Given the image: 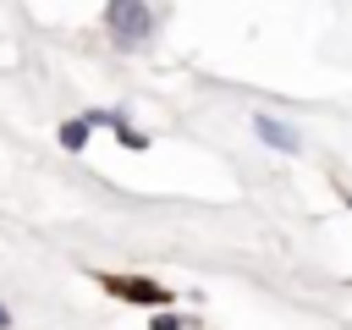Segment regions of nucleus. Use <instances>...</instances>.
Masks as SVG:
<instances>
[{
    "label": "nucleus",
    "mask_w": 352,
    "mask_h": 330,
    "mask_svg": "<svg viewBox=\"0 0 352 330\" xmlns=\"http://www.w3.org/2000/svg\"><path fill=\"white\" fill-rule=\"evenodd\" d=\"M253 132H258V143H270V148H280V154H297V143H302V138H297L286 121H275V116H258Z\"/></svg>",
    "instance_id": "3"
},
{
    "label": "nucleus",
    "mask_w": 352,
    "mask_h": 330,
    "mask_svg": "<svg viewBox=\"0 0 352 330\" xmlns=\"http://www.w3.org/2000/svg\"><path fill=\"white\" fill-rule=\"evenodd\" d=\"M88 132H94V126H88V116L60 121V148H82V143H88Z\"/></svg>",
    "instance_id": "4"
},
{
    "label": "nucleus",
    "mask_w": 352,
    "mask_h": 330,
    "mask_svg": "<svg viewBox=\"0 0 352 330\" xmlns=\"http://www.w3.org/2000/svg\"><path fill=\"white\" fill-rule=\"evenodd\" d=\"M346 204H352V198H346Z\"/></svg>",
    "instance_id": "7"
},
{
    "label": "nucleus",
    "mask_w": 352,
    "mask_h": 330,
    "mask_svg": "<svg viewBox=\"0 0 352 330\" xmlns=\"http://www.w3.org/2000/svg\"><path fill=\"white\" fill-rule=\"evenodd\" d=\"M154 28H160V16H154L148 6H138V0H110V6H104V33H110V44H116L121 55L148 50Z\"/></svg>",
    "instance_id": "1"
},
{
    "label": "nucleus",
    "mask_w": 352,
    "mask_h": 330,
    "mask_svg": "<svg viewBox=\"0 0 352 330\" xmlns=\"http://www.w3.org/2000/svg\"><path fill=\"white\" fill-rule=\"evenodd\" d=\"M148 330H187V324H182V314H154Z\"/></svg>",
    "instance_id": "5"
},
{
    "label": "nucleus",
    "mask_w": 352,
    "mask_h": 330,
    "mask_svg": "<svg viewBox=\"0 0 352 330\" xmlns=\"http://www.w3.org/2000/svg\"><path fill=\"white\" fill-rule=\"evenodd\" d=\"M0 330H11V308L6 302H0Z\"/></svg>",
    "instance_id": "6"
},
{
    "label": "nucleus",
    "mask_w": 352,
    "mask_h": 330,
    "mask_svg": "<svg viewBox=\"0 0 352 330\" xmlns=\"http://www.w3.org/2000/svg\"><path fill=\"white\" fill-rule=\"evenodd\" d=\"M104 292H110V297H132V302H143V308H165V302H170L165 286L138 280V275H104Z\"/></svg>",
    "instance_id": "2"
}]
</instances>
